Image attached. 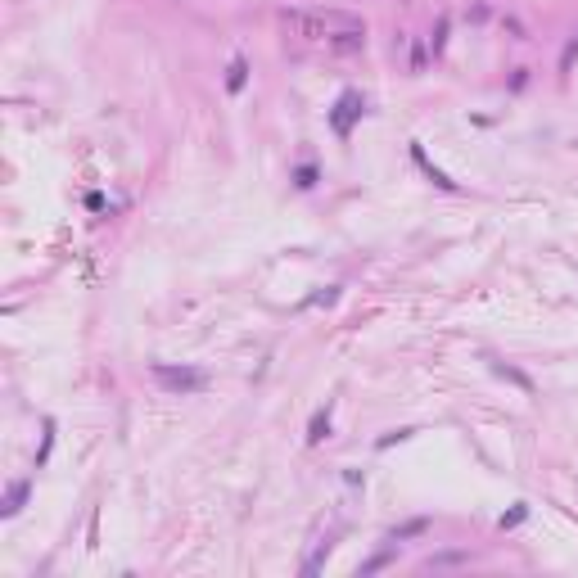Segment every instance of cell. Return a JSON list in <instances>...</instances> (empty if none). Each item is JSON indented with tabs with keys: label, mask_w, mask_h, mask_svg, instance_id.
Returning <instances> with one entry per match:
<instances>
[{
	"label": "cell",
	"mask_w": 578,
	"mask_h": 578,
	"mask_svg": "<svg viewBox=\"0 0 578 578\" xmlns=\"http://www.w3.org/2000/svg\"><path fill=\"white\" fill-rule=\"evenodd\" d=\"M380 565H389V551H380V556H375V560H366V565H361V574H375V569H380Z\"/></svg>",
	"instance_id": "obj_14"
},
{
	"label": "cell",
	"mask_w": 578,
	"mask_h": 578,
	"mask_svg": "<svg viewBox=\"0 0 578 578\" xmlns=\"http://www.w3.org/2000/svg\"><path fill=\"white\" fill-rule=\"evenodd\" d=\"M524 515H529V511H524V506H515V511H511V515H502V529H515V524H520V520H524Z\"/></svg>",
	"instance_id": "obj_11"
},
{
	"label": "cell",
	"mask_w": 578,
	"mask_h": 578,
	"mask_svg": "<svg viewBox=\"0 0 578 578\" xmlns=\"http://www.w3.org/2000/svg\"><path fill=\"white\" fill-rule=\"evenodd\" d=\"M244 82H249V64H244V59H230V68H226V91H230V95H240Z\"/></svg>",
	"instance_id": "obj_6"
},
{
	"label": "cell",
	"mask_w": 578,
	"mask_h": 578,
	"mask_svg": "<svg viewBox=\"0 0 578 578\" xmlns=\"http://www.w3.org/2000/svg\"><path fill=\"white\" fill-rule=\"evenodd\" d=\"M429 529V520H411V524H402V529H393L389 533V542H402V538H416V533H425Z\"/></svg>",
	"instance_id": "obj_8"
},
{
	"label": "cell",
	"mask_w": 578,
	"mask_h": 578,
	"mask_svg": "<svg viewBox=\"0 0 578 578\" xmlns=\"http://www.w3.org/2000/svg\"><path fill=\"white\" fill-rule=\"evenodd\" d=\"M443 41H448V19H443V23H438V27H434V55H438V50H443Z\"/></svg>",
	"instance_id": "obj_12"
},
{
	"label": "cell",
	"mask_w": 578,
	"mask_h": 578,
	"mask_svg": "<svg viewBox=\"0 0 578 578\" xmlns=\"http://www.w3.org/2000/svg\"><path fill=\"white\" fill-rule=\"evenodd\" d=\"M50 448H55V420H45V438H41V452H36V466H45Z\"/></svg>",
	"instance_id": "obj_9"
},
{
	"label": "cell",
	"mask_w": 578,
	"mask_h": 578,
	"mask_svg": "<svg viewBox=\"0 0 578 578\" xmlns=\"http://www.w3.org/2000/svg\"><path fill=\"white\" fill-rule=\"evenodd\" d=\"M411 158H416V163H420V167H425V176H429V181H434L438 190H457V181H448V176L438 172V167H434V163H429V158H425V149H420V145H411Z\"/></svg>",
	"instance_id": "obj_5"
},
{
	"label": "cell",
	"mask_w": 578,
	"mask_h": 578,
	"mask_svg": "<svg viewBox=\"0 0 578 578\" xmlns=\"http://www.w3.org/2000/svg\"><path fill=\"white\" fill-rule=\"evenodd\" d=\"M154 380L163 384L167 393H204L208 375L195 371V366H167V361H154Z\"/></svg>",
	"instance_id": "obj_2"
},
{
	"label": "cell",
	"mask_w": 578,
	"mask_h": 578,
	"mask_svg": "<svg viewBox=\"0 0 578 578\" xmlns=\"http://www.w3.org/2000/svg\"><path fill=\"white\" fill-rule=\"evenodd\" d=\"M27 492H32V483H27V479H14L10 492H5V502H0V515H19V506L27 502Z\"/></svg>",
	"instance_id": "obj_4"
},
{
	"label": "cell",
	"mask_w": 578,
	"mask_h": 578,
	"mask_svg": "<svg viewBox=\"0 0 578 578\" xmlns=\"http://www.w3.org/2000/svg\"><path fill=\"white\" fill-rule=\"evenodd\" d=\"M402 438H411V429H398V434H384L380 448H393V443H402Z\"/></svg>",
	"instance_id": "obj_13"
},
{
	"label": "cell",
	"mask_w": 578,
	"mask_h": 578,
	"mask_svg": "<svg viewBox=\"0 0 578 578\" xmlns=\"http://www.w3.org/2000/svg\"><path fill=\"white\" fill-rule=\"evenodd\" d=\"M492 371H497V375H506V380H515V384H520V389H524V393H533V384L524 380V375H520V371H511V366H502V361H497V366H492Z\"/></svg>",
	"instance_id": "obj_10"
},
{
	"label": "cell",
	"mask_w": 578,
	"mask_h": 578,
	"mask_svg": "<svg viewBox=\"0 0 578 578\" xmlns=\"http://www.w3.org/2000/svg\"><path fill=\"white\" fill-rule=\"evenodd\" d=\"M366 113V99H361V91H344L339 95V104L330 109V127H335V136H348L352 122Z\"/></svg>",
	"instance_id": "obj_3"
},
{
	"label": "cell",
	"mask_w": 578,
	"mask_h": 578,
	"mask_svg": "<svg viewBox=\"0 0 578 578\" xmlns=\"http://www.w3.org/2000/svg\"><path fill=\"white\" fill-rule=\"evenodd\" d=\"M321 438H330V407H321L307 425V443H321Z\"/></svg>",
	"instance_id": "obj_7"
},
{
	"label": "cell",
	"mask_w": 578,
	"mask_h": 578,
	"mask_svg": "<svg viewBox=\"0 0 578 578\" xmlns=\"http://www.w3.org/2000/svg\"><path fill=\"white\" fill-rule=\"evenodd\" d=\"M280 27L298 41L330 45V50H361L366 45V23L348 10H280Z\"/></svg>",
	"instance_id": "obj_1"
}]
</instances>
